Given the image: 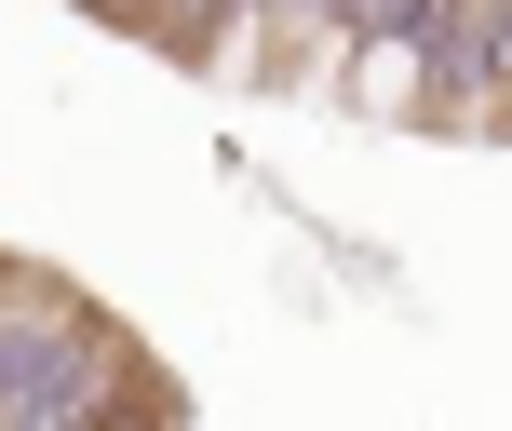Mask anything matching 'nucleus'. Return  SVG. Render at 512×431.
<instances>
[{"label": "nucleus", "mask_w": 512, "mask_h": 431, "mask_svg": "<svg viewBox=\"0 0 512 431\" xmlns=\"http://www.w3.org/2000/svg\"><path fill=\"white\" fill-rule=\"evenodd\" d=\"M418 95V54H364V108H405Z\"/></svg>", "instance_id": "nucleus-1"}]
</instances>
